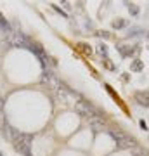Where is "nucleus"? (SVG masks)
Segmentation results:
<instances>
[{"label":"nucleus","mask_w":149,"mask_h":156,"mask_svg":"<svg viewBox=\"0 0 149 156\" xmlns=\"http://www.w3.org/2000/svg\"><path fill=\"white\" fill-rule=\"evenodd\" d=\"M12 144L16 148V151H19L23 156H31V135L30 134H23V132H16Z\"/></svg>","instance_id":"f257e3e1"},{"label":"nucleus","mask_w":149,"mask_h":156,"mask_svg":"<svg viewBox=\"0 0 149 156\" xmlns=\"http://www.w3.org/2000/svg\"><path fill=\"white\" fill-rule=\"evenodd\" d=\"M108 134L115 139V142H116V146H118L120 149H132V148H135V146H137L135 139H134V137H130V135H127V134H125V132H122V130H113V129H109V130H108Z\"/></svg>","instance_id":"f03ea898"},{"label":"nucleus","mask_w":149,"mask_h":156,"mask_svg":"<svg viewBox=\"0 0 149 156\" xmlns=\"http://www.w3.org/2000/svg\"><path fill=\"white\" fill-rule=\"evenodd\" d=\"M7 42L12 47H23V49H30L31 40L19 30H10V33H7Z\"/></svg>","instance_id":"7ed1b4c3"},{"label":"nucleus","mask_w":149,"mask_h":156,"mask_svg":"<svg viewBox=\"0 0 149 156\" xmlns=\"http://www.w3.org/2000/svg\"><path fill=\"white\" fill-rule=\"evenodd\" d=\"M76 111L82 115V116H87V118H92V116H101V113L89 102V101H78L75 104Z\"/></svg>","instance_id":"20e7f679"},{"label":"nucleus","mask_w":149,"mask_h":156,"mask_svg":"<svg viewBox=\"0 0 149 156\" xmlns=\"http://www.w3.org/2000/svg\"><path fill=\"white\" fill-rule=\"evenodd\" d=\"M89 125H90V129H92L94 132H101V130L106 129L102 116H92V118H89Z\"/></svg>","instance_id":"39448f33"},{"label":"nucleus","mask_w":149,"mask_h":156,"mask_svg":"<svg viewBox=\"0 0 149 156\" xmlns=\"http://www.w3.org/2000/svg\"><path fill=\"white\" fill-rule=\"evenodd\" d=\"M135 101H137L139 106L149 108V90H146V92H135Z\"/></svg>","instance_id":"423d86ee"},{"label":"nucleus","mask_w":149,"mask_h":156,"mask_svg":"<svg viewBox=\"0 0 149 156\" xmlns=\"http://www.w3.org/2000/svg\"><path fill=\"white\" fill-rule=\"evenodd\" d=\"M130 69L135 71V73H137V71H142V69H144V63H142L141 59H135V61L130 64Z\"/></svg>","instance_id":"0eeeda50"},{"label":"nucleus","mask_w":149,"mask_h":156,"mask_svg":"<svg viewBox=\"0 0 149 156\" xmlns=\"http://www.w3.org/2000/svg\"><path fill=\"white\" fill-rule=\"evenodd\" d=\"M132 156H149V151L144 148L135 146V148H132Z\"/></svg>","instance_id":"6e6552de"},{"label":"nucleus","mask_w":149,"mask_h":156,"mask_svg":"<svg viewBox=\"0 0 149 156\" xmlns=\"http://www.w3.org/2000/svg\"><path fill=\"white\" fill-rule=\"evenodd\" d=\"M141 35H146L144 30H141V28H134L128 31V36H141Z\"/></svg>","instance_id":"1a4fd4ad"},{"label":"nucleus","mask_w":149,"mask_h":156,"mask_svg":"<svg viewBox=\"0 0 149 156\" xmlns=\"http://www.w3.org/2000/svg\"><path fill=\"white\" fill-rule=\"evenodd\" d=\"M127 7H128V10H130L132 16H137V14H139V7H137V5H134V3H127Z\"/></svg>","instance_id":"9d476101"},{"label":"nucleus","mask_w":149,"mask_h":156,"mask_svg":"<svg viewBox=\"0 0 149 156\" xmlns=\"http://www.w3.org/2000/svg\"><path fill=\"white\" fill-rule=\"evenodd\" d=\"M123 26H127V21H123V19H118V21H113V28H116V30H120V28H123Z\"/></svg>","instance_id":"9b49d317"},{"label":"nucleus","mask_w":149,"mask_h":156,"mask_svg":"<svg viewBox=\"0 0 149 156\" xmlns=\"http://www.w3.org/2000/svg\"><path fill=\"white\" fill-rule=\"evenodd\" d=\"M99 54H101L104 59H108V47H106L104 43H101V45H99Z\"/></svg>","instance_id":"f8f14e48"},{"label":"nucleus","mask_w":149,"mask_h":156,"mask_svg":"<svg viewBox=\"0 0 149 156\" xmlns=\"http://www.w3.org/2000/svg\"><path fill=\"white\" fill-rule=\"evenodd\" d=\"M52 7H54V10H57V12H59V14H61L62 17H68V16H66V12H64V10H62V9L59 7V5H52Z\"/></svg>","instance_id":"ddd939ff"},{"label":"nucleus","mask_w":149,"mask_h":156,"mask_svg":"<svg viewBox=\"0 0 149 156\" xmlns=\"http://www.w3.org/2000/svg\"><path fill=\"white\" fill-rule=\"evenodd\" d=\"M82 49H83L87 54H90V52H92V49H90V47H87V43H82Z\"/></svg>","instance_id":"4468645a"},{"label":"nucleus","mask_w":149,"mask_h":156,"mask_svg":"<svg viewBox=\"0 0 149 156\" xmlns=\"http://www.w3.org/2000/svg\"><path fill=\"white\" fill-rule=\"evenodd\" d=\"M99 36H102V38H109V33H106V31H101V33H99Z\"/></svg>","instance_id":"2eb2a0df"},{"label":"nucleus","mask_w":149,"mask_h":156,"mask_svg":"<svg viewBox=\"0 0 149 156\" xmlns=\"http://www.w3.org/2000/svg\"><path fill=\"white\" fill-rule=\"evenodd\" d=\"M141 127H142V129H144V130H146V129H148V123H146V122H144V120H141Z\"/></svg>","instance_id":"dca6fc26"},{"label":"nucleus","mask_w":149,"mask_h":156,"mask_svg":"<svg viewBox=\"0 0 149 156\" xmlns=\"http://www.w3.org/2000/svg\"><path fill=\"white\" fill-rule=\"evenodd\" d=\"M146 36H148V38H149V33H146Z\"/></svg>","instance_id":"f3484780"},{"label":"nucleus","mask_w":149,"mask_h":156,"mask_svg":"<svg viewBox=\"0 0 149 156\" xmlns=\"http://www.w3.org/2000/svg\"><path fill=\"white\" fill-rule=\"evenodd\" d=\"M0 156H3V155H2V153H0Z\"/></svg>","instance_id":"a211bd4d"}]
</instances>
